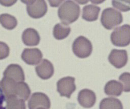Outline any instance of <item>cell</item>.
<instances>
[{
  "instance_id": "1",
  "label": "cell",
  "mask_w": 130,
  "mask_h": 109,
  "mask_svg": "<svg viewBox=\"0 0 130 109\" xmlns=\"http://www.w3.org/2000/svg\"><path fill=\"white\" fill-rule=\"evenodd\" d=\"M80 13L79 6L72 1H66L59 7L58 16L62 23L68 25L76 21Z\"/></svg>"
},
{
  "instance_id": "2",
  "label": "cell",
  "mask_w": 130,
  "mask_h": 109,
  "mask_svg": "<svg viewBox=\"0 0 130 109\" xmlns=\"http://www.w3.org/2000/svg\"><path fill=\"white\" fill-rule=\"evenodd\" d=\"M123 21L121 13L113 8L105 9L101 14V22L107 29H112L120 24Z\"/></svg>"
},
{
  "instance_id": "3",
  "label": "cell",
  "mask_w": 130,
  "mask_h": 109,
  "mask_svg": "<svg viewBox=\"0 0 130 109\" xmlns=\"http://www.w3.org/2000/svg\"><path fill=\"white\" fill-rule=\"evenodd\" d=\"M112 43L117 47H125L130 43V26L124 24L116 27L111 34Z\"/></svg>"
},
{
  "instance_id": "4",
  "label": "cell",
  "mask_w": 130,
  "mask_h": 109,
  "mask_svg": "<svg viewBox=\"0 0 130 109\" xmlns=\"http://www.w3.org/2000/svg\"><path fill=\"white\" fill-rule=\"evenodd\" d=\"M72 50L78 57L85 58L91 55L92 51V45L88 39L81 35L75 39L73 42Z\"/></svg>"
},
{
  "instance_id": "5",
  "label": "cell",
  "mask_w": 130,
  "mask_h": 109,
  "mask_svg": "<svg viewBox=\"0 0 130 109\" xmlns=\"http://www.w3.org/2000/svg\"><path fill=\"white\" fill-rule=\"evenodd\" d=\"M26 5V11L28 15L35 19L43 17L47 13L48 8L46 3L43 0L22 1Z\"/></svg>"
},
{
  "instance_id": "6",
  "label": "cell",
  "mask_w": 130,
  "mask_h": 109,
  "mask_svg": "<svg viewBox=\"0 0 130 109\" xmlns=\"http://www.w3.org/2000/svg\"><path fill=\"white\" fill-rule=\"evenodd\" d=\"M75 79L72 77H66L59 79L57 82V90L61 96L70 98L72 94L76 90Z\"/></svg>"
},
{
  "instance_id": "7",
  "label": "cell",
  "mask_w": 130,
  "mask_h": 109,
  "mask_svg": "<svg viewBox=\"0 0 130 109\" xmlns=\"http://www.w3.org/2000/svg\"><path fill=\"white\" fill-rule=\"evenodd\" d=\"M50 106V99L47 95L42 92L34 93L28 102L29 109H37L39 107L49 109Z\"/></svg>"
},
{
  "instance_id": "8",
  "label": "cell",
  "mask_w": 130,
  "mask_h": 109,
  "mask_svg": "<svg viewBox=\"0 0 130 109\" xmlns=\"http://www.w3.org/2000/svg\"><path fill=\"white\" fill-rule=\"evenodd\" d=\"M109 62L117 68L124 67L127 62V53L125 50L112 49L108 56Z\"/></svg>"
},
{
  "instance_id": "9",
  "label": "cell",
  "mask_w": 130,
  "mask_h": 109,
  "mask_svg": "<svg viewBox=\"0 0 130 109\" xmlns=\"http://www.w3.org/2000/svg\"><path fill=\"white\" fill-rule=\"evenodd\" d=\"M21 57L26 64L35 65L41 62L43 54L38 48H25L23 50Z\"/></svg>"
},
{
  "instance_id": "10",
  "label": "cell",
  "mask_w": 130,
  "mask_h": 109,
  "mask_svg": "<svg viewBox=\"0 0 130 109\" xmlns=\"http://www.w3.org/2000/svg\"><path fill=\"white\" fill-rule=\"evenodd\" d=\"M95 93L88 89H83L79 92L78 101L83 107L90 108L92 107L96 102Z\"/></svg>"
},
{
  "instance_id": "11",
  "label": "cell",
  "mask_w": 130,
  "mask_h": 109,
  "mask_svg": "<svg viewBox=\"0 0 130 109\" xmlns=\"http://www.w3.org/2000/svg\"><path fill=\"white\" fill-rule=\"evenodd\" d=\"M35 70L37 75L43 80L50 78L54 74V67L52 63L46 59H43L36 66Z\"/></svg>"
},
{
  "instance_id": "12",
  "label": "cell",
  "mask_w": 130,
  "mask_h": 109,
  "mask_svg": "<svg viewBox=\"0 0 130 109\" xmlns=\"http://www.w3.org/2000/svg\"><path fill=\"white\" fill-rule=\"evenodd\" d=\"M3 75L4 77L10 78L16 82H22L25 80L22 68L17 64H11L8 65L4 71Z\"/></svg>"
},
{
  "instance_id": "13",
  "label": "cell",
  "mask_w": 130,
  "mask_h": 109,
  "mask_svg": "<svg viewBox=\"0 0 130 109\" xmlns=\"http://www.w3.org/2000/svg\"><path fill=\"white\" fill-rule=\"evenodd\" d=\"M22 40L23 43L26 46H37L40 43V37L36 29L32 28H28L23 32Z\"/></svg>"
},
{
  "instance_id": "14",
  "label": "cell",
  "mask_w": 130,
  "mask_h": 109,
  "mask_svg": "<svg viewBox=\"0 0 130 109\" xmlns=\"http://www.w3.org/2000/svg\"><path fill=\"white\" fill-rule=\"evenodd\" d=\"M16 84V82L10 78L7 77L3 78L0 82V86L4 92L5 98L15 95Z\"/></svg>"
},
{
  "instance_id": "15",
  "label": "cell",
  "mask_w": 130,
  "mask_h": 109,
  "mask_svg": "<svg viewBox=\"0 0 130 109\" xmlns=\"http://www.w3.org/2000/svg\"><path fill=\"white\" fill-rule=\"evenodd\" d=\"M100 8L93 5H88L82 9V19L87 21H94L98 19Z\"/></svg>"
},
{
  "instance_id": "16",
  "label": "cell",
  "mask_w": 130,
  "mask_h": 109,
  "mask_svg": "<svg viewBox=\"0 0 130 109\" xmlns=\"http://www.w3.org/2000/svg\"><path fill=\"white\" fill-rule=\"evenodd\" d=\"M123 91V86L121 83L116 80L108 81L104 87L105 94L109 96H119Z\"/></svg>"
},
{
  "instance_id": "17",
  "label": "cell",
  "mask_w": 130,
  "mask_h": 109,
  "mask_svg": "<svg viewBox=\"0 0 130 109\" xmlns=\"http://www.w3.org/2000/svg\"><path fill=\"white\" fill-rule=\"evenodd\" d=\"M71 30V27L68 25L63 23H58L54 26L53 34L56 39L61 40L69 35Z\"/></svg>"
},
{
  "instance_id": "18",
  "label": "cell",
  "mask_w": 130,
  "mask_h": 109,
  "mask_svg": "<svg viewBox=\"0 0 130 109\" xmlns=\"http://www.w3.org/2000/svg\"><path fill=\"white\" fill-rule=\"evenodd\" d=\"M99 109H123V105L119 99L114 97H107L100 102Z\"/></svg>"
},
{
  "instance_id": "19",
  "label": "cell",
  "mask_w": 130,
  "mask_h": 109,
  "mask_svg": "<svg viewBox=\"0 0 130 109\" xmlns=\"http://www.w3.org/2000/svg\"><path fill=\"white\" fill-rule=\"evenodd\" d=\"M6 109H26L24 101L15 95L5 98Z\"/></svg>"
},
{
  "instance_id": "20",
  "label": "cell",
  "mask_w": 130,
  "mask_h": 109,
  "mask_svg": "<svg viewBox=\"0 0 130 109\" xmlns=\"http://www.w3.org/2000/svg\"><path fill=\"white\" fill-rule=\"evenodd\" d=\"M30 93V88L26 83L23 81L17 83L15 92L17 97L25 101L28 99Z\"/></svg>"
},
{
  "instance_id": "21",
  "label": "cell",
  "mask_w": 130,
  "mask_h": 109,
  "mask_svg": "<svg viewBox=\"0 0 130 109\" xmlns=\"http://www.w3.org/2000/svg\"><path fill=\"white\" fill-rule=\"evenodd\" d=\"M0 23L6 29H13L17 25V20L13 16L5 13L0 15Z\"/></svg>"
},
{
  "instance_id": "22",
  "label": "cell",
  "mask_w": 130,
  "mask_h": 109,
  "mask_svg": "<svg viewBox=\"0 0 130 109\" xmlns=\"http://www.w3.org/2000/svg\"><path fill=\"white\" fill-rule=\"evenodd\" d=\"M119 81L121 82L123 86V90L128 92L130 90V75L128 72L122 74L119 77Z\"/></svg>"
},
{
  "instance_id": "23",
  "label": "cell",
  "mask_w": 130,
  "mask_h": 109,
  "mask_svg": "<svg viewBox=\"0 0 130 109\" xmlns=\"http://www.w3.org/2000/svg\"><path fill=\"white\" fill-rule=\"evenodd\" d=\"M129 1H112V6L118 10L126 12L129 10Z\"/></svg>"
},
{
  "instance_id": "24",
  "label": "cell",
  "mask_w": 130,
  "mask_h": 109,
  "mask_svg": "<svg viewBox=\"0 0 130 109\" xmlns=\"http://www.w3.org/2000/svg\"><path fill=\"white\" fill-rule=\"evenodd\" d=\"M10 53L9 46L4 42H0V60L7 58Z\"/></svg>"
},
{
  "instance_id": "25",
  "label": "cell",
  "mask_w": 130,
  "mask_h": 109,
  "mask_svg": "<svg viewBox=\"0 0 130 109\" xmlns=\"http://www.w3.org/2000/svg\"><path fill=\"white\" fill-rule=\"evenodd\" d=\"M17 1H0V3L2 5L6 6H10L15 4Z\"/></svg>"
},
{
  "instance_id": "26",
  "label": "cell",
  "mask_w": 130,
  "mask_h": 109,
  "mask_svg": "<svg viewBox=\"0 0 130 109\" xmlns=\"http://www.w3.org/2000/svg\"><path fill=\"white\" fill-rule=\"evenodd\" d=\"M5 100V97L3 94H0V109H6L4 106V102Z\"/></svg>"
},
{
  "instance_id": "27",
  "label": "cell",
  "mask_w": 130,
  "mask_h": 109,
  "mask_svg": "<svg viewBox=\"0 0 130 109\" xmlns=\"http://www.w3.org/2000/svg\"><path fill=\"white\" fill-rule=\"evenodd\" d=\"M37 109H45L44 108H43V107H39V108H38Z\"/></svg>"
}]
</instances>
